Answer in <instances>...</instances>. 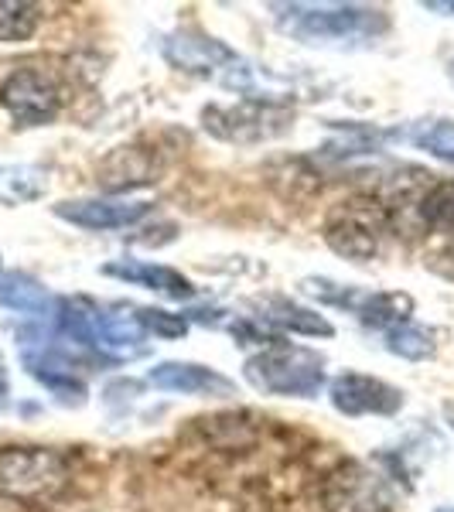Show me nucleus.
Segmentation results:
<instances>
[{"label":"nucleus","instance_id":"obj_1","mask_svg":"<svg viewBox=\"0 0 454 512\" xmlns=\"http://www.w3.org/2000/svg\"><path fill=\"white\" fill-rule=\"evenodd\" d=\"M280 31L301 41H349L386 31V14L362 4H274Z\"/></svg>","mask_w":454,"mask_h":512},{"label":"nucleus","instance_id":"obj_2","mask_svg":"<svg viewBox=\"0 0 454 512\" xmlns=\"http://www.w3.org/2000/svg\"><path fill=\"white\" fill-rule=\"evenodd\" d=\"M246 379L260 393L308 400V396H318L321 383H325V359L301 345L277 342L246 362Z\"/></svg>","mask_w":454,"mask_h":512},{"label":"nucleus","instance_id":"obj_3","mask_svg":"<svg viewBox=\"0 0 454 512\" xmlns=\"http://www.w3.org/2000/svg\"><path fill=\"white\" fill-rule=\"evenodd\" d=\"M386 229H390V216H386L383 202H376L369 195H352L345 202H338L332 216H328L325 243L345 260L369 263L383 246Z\"/></svg>","mask_w":454,"mask_h":512},{"label":"nucleus","instance_id":"obj_4","mask_svg":"<svg viewBox=\"0 0 454 512\" xmlns=\"http://www.w3.org/2000/svg\"><path fill=\"white\" fill-rule=\"evenodd\" d=\"M205 130L229 144H260V140L280 137L294 123V113L284 106L263 103V99H243L236 106H209L202 113Z\"/></svg>","mask_w":454,"mask_h":512},{"label":"nucleus","instance_id":"obj_5","mask_svg":"<svg viewBox=\"0 0 454 512\" xmlns=\"http://www.w3.org/2000/svg\"><path fill=\"white\" fill-rule=\"evenodd\" d=\"M0 106L11 113L18 127H45V123L59 117L62 89L45 69L21 65L0 82Z\"/></svg>","mask_w":454,"mask_h":512},{"label":"nucleus","instance_id":"obj_6","mask_svg":"<svg viewBox=\"0 0 454 512\" xmlns=\"http://www.w3.org/2000/svg\"><path fill=\"white\" fill-rule=\"evenodd\" d=\"M62 482V461L41 448L0 451V492L45 495Z\"/></svg>","mask_w":454,"mask_h":512},{"label":"nucleus","instance_id":"obj_7","mask_svg":"<svg viewBox=\"0 0 454 512\" xmlns=\"http://www.w3.org/2000/svg\"><path fill=\"white\" fill-rule=\"evenodd\" d=\"M332 407L345 417H390L403 407V393L383 379L342 373L332 379Z\"/></svg>","mask_w":454,"mask_h":512},{"label":"nucleus","instance_id":"obj_8","mask_svg":"<svg viewBox=\"0 0 454 512\" xmlns=\"http://www.w3.org/2000/svg\"><path fill=\"white\" fill-rule=\"evenodd\" d=\"M55 216L72 222L79 229H127L151 216L147 202H113V198H76V202H59Z\"/></svg>","mask_w":454,"mask_h":512},{"label":"nucleus","instance_id":"obj_9","mask_svg":"<svg viewBox=\"0 0 454 512\" xmlns=\"http://www.w3.org/2000/svg\"><path fill=\"white\" fill-rule=\"evenodd\" d=\"M151 386H158L164 393H185V396H233L236 383L209 366L198 362H161L151 373Z\"/></svg>","mask_w":454,"mask_h":512},{"label":"nucleus","instance_id":"obj_10","mask_svg":"<svg viewBox=\"0 0 454 512\" xmlns=\"http://www.w3.org/2000/svg\"><path fill=\"white\" fill-rule=\"evenodd\" d=\"M103 274L130 280V284H140V287H147V291H158L164 297H175V301H188V297L195 294L192 280L181 277L178 270H171V267H161V263H130V260L123 263V260H117V263H106Z\"/></svg>","mask_w":454,"mask_h":512},{"label":"nucleus","instance_id":"obj_11","mask_svg":"<svg viewBox=\"0 0 454 512\" xmlns=\"http://www.w3.org/2000/svg\"><path fill=\"white\" fill-rule=\"evenodd\" d=\"M164 55L185 72H202L209 76L219 62H236V55L229 52L216 38H192V35H175L164 45Z\"/></svg>","mask_w":454,"mask_h":512},{"label":"nucleus","instance_id":"obj_12","mask_svg":"<svg viewBox=\"0 0 454 512\" xmlns=\"http://www.w3.org/2000/svg\"><path fill=\"white\" fill-rule=\"evenodd\" d=\"M263 321L270 325L284 328V332H297V335H321V338H332L335 328L328 318H321L318 311H308L301 304L287 301V297H263L260 301Z\"/></svg>","mask_w":454,"mask_h":512},{"label":"nucleus","instance_id":"obj_13","mask_svg":"<svg viewBox=\"0 0 454 512\" xmlns=\"http://www.w3.org/2000/svg\"><path fill=\"white\" fill-rule=\"evenodd\" d=\"M328 509L332 512H379L383 499H379L376 482H369V475L362 472H345L328 485Z\"/></svg>","mask_w":454,"mask_h":512},{"label":"nucleus","instance_id":"obj_14","mask_svg":"<svg viewBox=\"0 0 454 512\" xmlns=\"http://www.w3.org/2000/svg\"><path fill=\"white\" fill-rule=\"evenodd\" d=\"M0 304L18 315H48L52 311V294L31 277H21V274H11L0 280Z\"/></svg>","mask_w":454,"mask_h":512},{"label":"nucleus","instance_id":"obj_15","mask_svg":"<svg viewBox=\"0 0 454 512\" xmlns=\"http://www.w3.org/2000/svg\"><path fill=\"white\" fill-rule=\"evenodd\" d=\"M45 171L31 164H0V202L28 205L45 195Z\"/></svg>","mask_w":454,"mask_h":512},{"label":"nucleus","instance_id":"obj_16","mask_svg":"<svg viewBox=\"0 0 454 512\" xmlns=\"http://www.w3.org/2000/svg\"><path fill=\"white\" fill-rule=\"evenodd\" d=\"M410 311H414L410 294H366L356 315L373 328H396L407 325Z\"/></svg>","mask_w":454,"mask_h":512},{"label":"nucleus","instance_id":"obj_17","mask_svg":"<svg viewBox=\"0 0 454 512\" xmlns=\"http://www.w3.org/2000/svg\"><path fill=\"white\" fill-rule=\"evenodd\" d=\"M41 7L28 0H0V41L4 45H21L38 31Z\"/></svg>","mask_w":454,"mask_h":512},{"label":"nucleus","instance_id":"obj_18","mask_svg":"<svg viewBox=\"0 0 454 512\" xmlns=\"http://www.w3.org/2000/svg\"><path fill=\"white\" fill-rule=\"evenodd\" d=\"M24 366H28V373L38 379L41 386H48L55 396H62V400H82L86 396V386H82L79 376H72L69 366H59V362L52 359H35V355H24Z\"/></svg>","mask_w":454,"mask_h":512},{"label":"nucleus","instance_id":"obj_19","mask_svg":"<svg viewBox=\"0 0 454 512\" xmlns=\"http://www.w3.org/2000/svg\"><path fill=\"white\" fill-rule=\"evenodd\" d=\"M386 349L393 355H400V359L424 362L434 355V335L417 325H396L390 328V335H386Z\"/></svg>","mask_w":454,"mask_h":512},{"label":"nucleus","instance_id":"obj_20","mask_svg":"<svg viewBox=\"0 0 454 512\" xmlns=\"http://www.w3.org/2000/svg\"><path fill=\"white\" fill-rule=\"evenodd\" d=\"M410 140H414L420 151L431 154V158L454 164V123H451V120L420 123L414 134H410Z\"/></svg>","mask_w":454,"mask_h":512},{"label":"nucleus","instance_id":"obj_21","mask_svg":"<svg viewBox=\"0 0 454 512\" xmlns=\"http://www.w3.org/2000/svg\"><path fill=\"white\" fill-rule=\"evenodd\" d=\"M420 212L431 226L454 229V185H437L431 195L420 202Z\"/></svg>","mask_w":454,"mask_h":512},{"label":"nucleus","instance_id":"obj_22","mask_svg":"<svg viewBox=\"0 0 454 512\" xmlns=\"http://www.w3.org/2000/svg\"><path fill=\"white\" fill-rule=\"evenodd\" d=\"M137 318L147 332L161 335V338H181L188 332V321L181 315H168V311H158V308H137Z\"/></svg>","mask_w":454,"mask_h":512},{"label":"nucleus","instance_id":"obj_23","mask_svg":"<svg viewBox=\"0 0 454 512\" xmlns=\"http://www.w3.org/2000/svg\"><path fill=\"white\" fill-rule=\"evenodd\" d=\"M424 7L437 14H454V0H424Z\"/></svg>","mask_w":454,"mask_h":512},{"label":"nucleus","instance_id":"obj_24","mask_svg":"<svg viewBox=\"0 0 454 512\" xmlns=\"http://www.w3.org/2000/svg\"><path fill=\"white\" fill-rule=\"evenodd\" d=\"M4 390H7V383H4V362H0V396H4Z\"/></svg>","mask_w":454,"mask_h":512},{"label":"nucleus","instance_id":"obj_25","mask_svg":"<svg viewBox=\"0 0 454 512\" xmlns=\"http://www.w3.org/2000/svg\"><path fill=\"white\" fill-rule=\"evenodd\" d=\"M437 512H454V509H437Z\"/></svg>","mask_w":454,"mask_h":512}]
</instances>
